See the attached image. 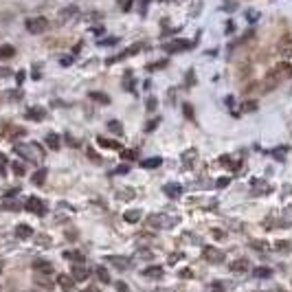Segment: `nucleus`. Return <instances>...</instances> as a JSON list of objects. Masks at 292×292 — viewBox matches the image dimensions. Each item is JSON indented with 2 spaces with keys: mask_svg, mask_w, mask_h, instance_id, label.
I'll return each mask as SVG.
<instances>
[{
  "mask_svg": "<svg viewBox=\"0 0 292 292\" xmlns=\"http://www.w3.org/2000/svg\"><path fill=\"white\" fill-rule=\"evenodd\" d=\"M136 156H139L136 150H121V158H125V161H134Z\"/></svg>",
  "mask_w": 292,
  "mask_h": 292,
  "instance_id": "nucleus-39",
  "label": "nucleus"
},
{
  "mask_svg": "<svg viewBox=\"0 0 292 292\" xmlns=\"http://www.w3.org/2000/svg\"><path fill=\"white\" fill-rule=\"evenodd\" d=\"M2 77H11V68H7V66H0V79Z\"/></svg>",
  "mask_w": 292,
  "mask_h": 292,
  "instance_id": "nucleus-55",
  "label": "nucleus"
},
{
  "mask_svg": "<svg viewBox=\"0 0 292 292\" xmlns=\"http://www.w3.org/2000/svg\"><path fill=\"white\" fill-rule=\"evenodd\" d=\"M196 156H198V150H194V147H189V150H187V152L183 154V163H185V167H194Z\"/></svg>",
  "mask_w": 292,
  "mask_h": 292,
  "instance_id": "nucleus-25",
  "label": "nucleus"
},
{
  "mask_svg": "<svg viewBox=\"0 0 292 292\" xmlns=\"http://www.w3.org/2000/svg\"><path fill=\"white\" fill-rule=\"evenodd\" d=\"M253 275H255L257 279H271V277H273V268H268V266H257L255 271H253Z\"/></svg>",
  "mask_w": 292,
  "mask_h": 292,
  "instance_id": "nucleus-26",
  "label": "nucleus"
},
{
  "mask_svg": "<svg viewBox=\"0 0 292 292\" xmlns=\"http://www.w3.org/2000/svg\"><path fill=\"white\" fill-rule=\"evenodd\" d=\"M229 183H231V178H218L216 187H218V189H224V187H229Z\"/></svg>",
  "mask_w": 292,
  "mask_h": 292,
  "instance_id": "nucleus-49",
  "label": "nucleus"
},
{
  "mask_svg": "<svg viewBox=\"0 0 292 292\" xmlns=\"http://www.w3.org/2000/svg\"><path fill=\"white\" fill-rule=\"evenodd\" d=\"M106 262H108V264H112L114 268H119V271H123V273L132 268V262L128 260V257H121V255H108V257H106Z\"/></svg>",
  "mask_w": 292,
  "mask_h": 292,
  "instance_id": "nucleus-8",
  "label": "nucleus"
},
{
  "mask_svg": "<svg viewBox=\"0 0 292 292\" xmlns=\"http://www.w3.org/2000/svg\"><path fill=\"white\" fill-rule=\"evenodd\" d=\"M183 110H185V117L194 119V108H191V103H185V106H183Z\"/></svg>",
  "mask_w": 292,
  "mask_h": 292,
  "instance_id": "nucleus-50",
  "label": "nucleus"
},
{
  "mask_svg": "<svg viewBox=\"0 0 292 292\" xmlns=\"http://www.w3.org/2000/svg\"><path fill=\"white\" fill-rule=\"evenodd\" d=\"M158 123H161V119H158V117H156V119H152V121H150V123H147V125H145V132H154V130H156V128H158Z\"/></svg>",
  "mask_w": 292,
  "mask_h": 292,
  "instance_id": "nucleus-44",
  "label": "nucleus"
},
{
  "mask_svg": "<svg viewBox=\"0 0 292 292\" xmlns=\"http://www.w3.org/2000/svg\"><path fill=\"white\" fill-rule=\"evenodd\" d=\"M33 271H37L42 275H51L53 273V264L46 262V260H35L33 262Z\"/></svg>",
  "mask_w": 292,
  "mask_h": 292,
  "instance_id": "nucleus-17",
  "label": "nucleus"
},
{
  "mask_svg": "<svg viewBox=\"0 0 292 292\" xmlns=\"http://www.w3.org/2000/svg\"><path fill=\"white\" fill-rule=\"evenodd\" d=\"M194 44L187 42V40H174L169 44H165V51L167 53H180V51H187V48H191Z\"/></svg>",
  "mask_w": 292,
  "mask_h": 292,
  "instance_id": "nucleus-10",
  "label": "nucleus"
},
{
  "mask_svg": "<svg viewBox=\"0 0 292 292\" xmlns=\"http://www.w3.org/2000/svg\"><path fill=\"white\" fill-rule=\"evenodd\" d=\"M44 143H46V147L48 150H53V152H57L59 147H62V139H59V134H55V132H48Z\"/></svg>",
  "mask_w": 292,
  "mask_h": 292,
  "instance_id": "nucleus-14",
  "label": "nucleus"
},
{
  "mask_svg": "<svg viewBox=\"0 0 292 292\" xmlns=\"http://www.w3.org/2000/svg\"><path fill=\"white\" fill-rule=\"evenodd\" d=\"M114 288H117V292H130V288H128V284H125V282H117Z\"/></svg>",
  "mask_w": 292,
  "mask_h": 292,
  "instance_id": "nucleus-52",
  "label": "nucleus"
},
{
  "mask_svg": "<svg viewBox=\"0 0 292 292\" xmlns=\"http://www.w3.org/2000/svg\"><path fill=\"white\" fill-rule=\"evenodd\" d=\"M249 246H251V249H253V251H260V253H262V255H266V253H268V251H271V249H273V246H271V244H266V242H262V240H253V242H251V244H249Z\"/></svg>",
  "mask_w": 292,
  "mask_h": 292,
  "instance_id": "nucleus-24",
  "label": "nucleus"
},
{
  "mask_svg": "<svg viewBox=\"0 0 292 292\" xmlns=\"http://www.w3.org/2000/svg\"><path fill=\"white\" fill-rule=\"evenodd\" d=\"M2 209H4V211H18L20 205H18V202H13V200H11V198H4Z\"/></svg>",
  "mask_w": 292,
  "mask_h": 292,
  "instance_id": "nucleus-35",
  "label": "nucleus"
},
{
  "mask_svg": "<svg viewBox=\"0 0 292 292\" xmlns=\"http://www.w3.org/2000/svg\"><path fill=\"white\" fill-rule=\"evenodd\" d=\"M86 154H88V158H90V161H95V163H101V156H99V154L92 150V147H86Z\"/></svg>",
  "mask_w": 292,
  "mask_h": 292,
  "instance_id": "nucleus-42",
  "label": "nucleus"
},
{
  "mask_svg": "<svg viewBox=\"0 0 292 292\" xmlns=\"http://www.w3.org/2000/svg\"><path fill=\"white\" fill-rule=\"evenodd\" d=\"M207 292H227V286H224V282H211Z\"/></svg>",
  "mask_w": 292,
  "mask_h": 292,
  "instance_id": "nucleus-34",
  "label": "nucleus"
},
{
  "mask_svg": "<svg viewBox=\"0 0 292 292\" xmlns=\"http://www.w3.org/2000/svg\"><path fill=\"white\" fill-rule=\"evenodd\" d=\"M73 62H75V57H73V55H66V57L59 59V64H62V66H70Z\"/></svg>",
  "mask_w": 292,
  "mask_h": 292,
  "instance_id": "nucleus-51",
  "label": "nucleus"
},
{
  "mask_svg": "<svg viewBox=\"0 0 292 292\" xmlns=\"http://www.w3.org/2000/svg\"><path fill=\"white\" fill-rule=\"evenodd\" d=\"M2 271H4V262L0 260V273H2Z\"/></svg>",
  "mask_w": 292,
  "mask_h": 292,
  "instance_id": "nucleus-61",
  "label": "nucleus"
},
{
  "mask_svg": "<svg viewBox=\"0 0 292 292\" xmlns=\"http://www.w3.org/2000/svg\"><path fill=\"white\" fill-rule=\"evenodd\" d=\"M62 257H64V260H68V262H73V264L84 262V253H81V251H64Z\"/></svg>",
  "mask_w": 292,
  "mask_h": 292,
  "instance_id": "nucleus-22",
  "label": "nucleus"
},
{
  "mask_svg": "<svg viewBox=\"0 0 292 292\" xmlns=\"http://www.w3.org/2000/svg\"><path fill=\"white\" fill-rule=\"evenodd\" d=\"M178 222H180V218L167 216V213H154V216L147 218V224L154 229H174Z\"/></svg>",
  "mask_w": 292,
  "mask_h": 292,
  "instance_id": "nucleus-2",
  "label": "nucleus"
},
{
  "mask_svg": "<svg viewBox=\"0 0 292 292\" xmlns=\"http://www.w3.org/2000/svg\"><path fill=\"white\" fill-rule=\"evenodd\" d=\"M64 139H66V143H68V145H73V147H79V143H77V141H75V139H73V136H70V134H66Z\"/></svg>",
  "mask_w": 292,
  "mask_h": 292,
  "instance_id": "nucleus-56",
  "label": "nucleus"
},
{
  "mask_svg": "<svg viewBox=\"0 0 292 292\" xmlns=\"http://www.w3.org/2000/svg\"><path fill=\"white\" fill-rule=\"evenodd\" d=\"M88 97H90L92 101H97V103H103V106H108V103H110V97L106 95V92H97V90H92V92H88Z\"/></svg>",
  "mask_w": 292,
  "mask_h": 292,
  "instance_id": "nucleus-27",
  "label": "nucleus"
},
{
  "mask_svg": "<svg viewBox=\"0 0 292 292\" xmlns=\"http://www.w3.org/2000/svg\"><path fill=\"white\" fill-rule=\"evenodd\" d=\"M202 257H205L209 264H222L224 262V253L218 251L216 246H205V251H202Z\"/></svg>",
  "mask_w": 292,
  "mask_h": 292,
  "instance_id": "nucleus-6",
  "label": "nucleus"
},
{
  "mask_svg": "<svg viewBox=\"0 0 292 292\" xmlns=\"http://www.w3.org/2000/svg\"><path fill=\"white\" fill-rule=\"evenodd\" d=\"M70 277L75 279V282H86L88 277H90V271L84 266V262H79V264H73V268H70Z\"/></svg>",
  "mask_w": 292,
  "mask_h": 292,
  "instance_id": "nucleus-9",
  "label": "nucleus"
},
{
  "mask_svg": "<svg viewBox=\"0 0 292 292\" xmlns=\"http://www.w3.org/2000/svg\"><path fill=\"white\" fill-rule=\"evenodd\" d=\"M244 15H246V20H249L251 24H255V22L260 20V11H255V9H246Z\"/></svg>",
  "mask_w": 292,
  "mask_h": 292,
  "instance_id": "nucleus-36",
  "label": "nucleus"
},
{
  "mask_svg": "<svg viewBox=\"0 0 292 292\" xmlns=\"http://www.w3.org/2000/svg\"><path fill=\"white\" fill-rule=\"evenodd\" d=\"M163 66H167V59H161V62H154L147 66V70H156V68H163Z\"/></svg>",
  "mask_w": 292,
  "mask_h": 292,
  "instance_id": "nucleus-48",
  "label": "nucleus"
},
{
  "mask_svg": "<svg viewBox=\"0 0 292 292\" xmlns=\"http://www.w3.org/2000/svg\"><path fill=\"white\" fill-rule=\"evenodd\" d=\"M143 277H147V279H163L165 277V271H163V266H147L145 271H143Z\"/></svg>",
  "mask_w": 292,
  "mask_h": 292,
  "instance_id": "nucleus-13",
  "label": "nucleus"
},
{
  "mask_svg": "<svg viewBox=\"0 0 292 292\" xmlns=\"http://www.w3.org/2000/svg\"><path fill=\"white\" fill-rule=\"evenodd\" d=\"M117 4H119L121 11H125V13H128V11L134 7V0H117Z\"/></svg>",
  "mask_w": 292,
  "mask_h": 292,
  "instance_id": "nucleus-37",
  "label": "nucleus"
},
{
  "mask_svg": "<svg viewBox=\"0 0 292 292\" xmlns=\"http://www.w3.org/2000/svg\"><path fill=\"white\" fill-rule=\"evenodd\" d=\"M97 143H99V145H101V147H108V150H117V152H121V150H123V145H121L119 141H112V139H103V136H99V139H97Z\"/></svg>",
  "mask_w": 292,
  "mask_h": 292,
  "instance_id": "nucleus-19",
  "label": "nucleus"
},
{
  "mask_svg": "<svg viewBox=\"0 0 292 292\" xmlns=\"http://www.w3.org/2000/svg\"><path fill=\"white\" fill-rule=\"evenodd\" d=\"M81 292H101V290H99V286H92V288H86V290H81Z\"/></svg>",
  "mask_w": 292,
  "mask_h": 292,
  "instance_id": "nucleus-60",
  "label": "nucleus"
},
{
  "mask_svg": "<svg viewBox=\"0 0 292 292\" xmlns=\"http://www.w3.org/2000/svg\"><path fill=\"white\" fill-rule=\"evenodd\" d=\"M286 152H288V147H279V150L273 152V154H275V158H277V161H284V158H286Z\"/></svg>",
  "mask_w": 292,
  "mask_h": 292,
  "instance_id": "nucleus-45",
  "label": "nucleus"
},
{
  "mask_svg": "<svg viewBox=\"0 0 292 292\" xmlns=\"http://www.w3.org/2000/svg\"><path fill=\"white\" fill-rule=\"evenodd\" d=\"M31 235H33V229L29 224H18V227H15V238L18 240H29Z\"/></svg>",
  "mask_w": 292,
  "mask_h": 292,
  "instance_id": "nucleus-18",
  "label": "nucleus"
},
{
  "mask_svg": "<svg viewBox=\"0 0 292 292\" xmlns=\"http://www.w3.org/2000/svg\"><path fill=\"white\" fill-rule=\"evenodd\" d=\"M128 172H130V167H128V165H121V167H117L112 174H119V176H121V174H128Z\"/></svg>",
  "mask_w": 292,
  "mask_h": 292,
  "instance_id": "nucleus-54",
  "label": "nucleus"
},
{
  "mask_svg": "<svg viewBox=\"0 0 292 292\" xmlns=\"http://www.w3.org/2000/svg\"><path fill=\"white\" fill-rule=\"evenodd\" d=\"M163 191H165V196H167V198L178 200V198L183 196V185H180V183H167L163 187Z\"/></svg>",
  "mask_w": 292,
  "mask_h": 292,
  "instance_id": "nucleus-11",
  "label": "nucleus"
},
{
  "mask_svg": "<svg viewBox=\"0 0 292 292\" xmlns=\"http://www.w3.org/2000/svg\"><path fill=\"white\" fill-rule=\"evenodd\" d=\"M275 292H288V290H286V288H277V290H275Z\"/></svg>",
  "mask_w": 292,
  "mask_h": 292,
  "instance_id": "nucleus-62",
  "label": "nucleus"
},
{
  "mask_svg": "<svg viewBox=\"0 0 292 292\" xmlns=\"http://www.w3.org/2000/svg\"><path fill=\"white\" fill-rule=\"evenodd\" d=\"M145 108L150 110V112H154V110L158 108V99L156 97H150V99H147V103H145Z\"/></svg>",
  "mask_w": 292,
  "mask_h": 292,
  "instance_id": "nucleus-43",
  "label": "nucleus"
},
{
  "mask_svg": "<svg viewBox=\"0 0 292 292\" xmlns=\"http://www.w3.org/2000/svg\"><path fill=\"white\" fill-rule=\"evenodd\" d=\"M154 253H150V251H141V255L139 257H143V260H147V257H152Z\"/></svg>",
  "mask_w": 292,
  "mask_h": 292,
  "instance_id": "nucleus-59",
  "label": "nucleus"
},
{
  "mask_svg": "<svg viewBox=\"0 0 292 292\" xmlns=\"http://www.w3.org/2000/svg\"><path fill=\"white\" fill-rule=\"evenodd\" d=\"M117 42H119L117 35H112V37H99V40H97V46H114Z\"/></svg>",
  "mask_w": 292,
  "mask_h": 292,
  "instance_id": "nucleus-32",
  "label": "nucleus"
},
{
  "mask_svg": "<svg viewBox=\"0 0 292 292\" xmlns=\"http://www.w3.org/2000/svg\"><path fill=\"white\" fill-rule=\"evenodd\" d=\"M13 55H15V48L11 44H2L0 46V59H11Z\"/></svg>",
  "mask_w": 292,
  "mask_h": 292,
  "instance_id": "nucleus-28",
  "label": "nucleus"
},
{
  "mask_svg": "<svg viewBox=\"0 0 292 292\" xmlns=\"http://www.w3.org/2000/svg\"><path fill=\"white\" fill-rule=\"evenodd\" d=\"M18 191H20L18 187H15V189H9L7 194H4V198H13V196H18Z\"/></svg>",
  "mask_w": 292,
  "mask_h": 292,
  "instance_id": "nucleus-57",
  "label": "nucleus"
},
{
  "mask_svg": "<svg viewBox=\"0 0 292 292\" xmlns=\"http://www.w3.org/2000/svg\"><path fill=\"white\" fill-rule=\"evenodd\" d=\"M183 253H174V255H169L167 257V264H176V262H180V260H183Z\"/></svg>",
  "mask_w": 292,
  "mask_h": 292,
  "instance_id": "nucleus-47",
  "label": "nucleus"
},
{
  "mask_svg": "<svg viewBox=\"0 0 292 292\" xmlns=\"http://www.w3.org/2000/svg\"><path fill=\"white\" fill-rule=\"evenodd\" d=\"M211 235H213L216 240H224V238H227V233H224L222 229H211Z\"/></svg>",
  "mask_w": 292,
  "mask_h": 292,
  "instance_id": "nucleus-46",
  "label": "nucleus"
},
{
  "mask_svg": "<svg viewBox=\"0 0 292 292\" xmlns=\"http://www.w3.org/2000/svg\"><path fill=\"white\" fill-rule=\"evenodd\" d=\"M178 275H180V277H183V279H191V277H194V273H191V268H185V271H180Z\"/></svg>",
  "mask_w": 292,
  "mask_h": 292,
  "instance_id": "nucleus-53",
  "label": "nucleus"
},
{
  "mask_svg": "<svg viewBox=\"0 0 292 292\" xmlns=\"http://www.w3.org/2000/svg\"><path fill=\"white\" fill-rule=\"evenodd\" d=\"M7 156L4 154H0V176H7Z\"/></svg>",
  "mask_w": 292,
  "mask_h": 292,
  "instance_id": "nucleus-41",
  "label": "nucleus"
},
{
  "mask_svg": "<svg viewBox=\"0 0 292 292\" xmlns=\"http://www.w3.org/2000/svg\"><path fill=\"white\" fill-rule=\"evenodd\" d=\"M29 121H42L44 117H46V110L44 108H40V106H33V108H29L26 110V114H24Z\"/></svg>",
  "mask_w": 292,
  "mask_h": 292,
  "instance_id": "nucleus-16",
  "label": "nucleus"
},
{
  "mask_svg": "<svg viewBox=\"0 0 292 292\" xmlns=\"http://www.w3.org/2000/svg\"><path fill=\"white\" fill-rule=\"evenodd\" d=\"M257 108H260L257 106V101H244L242 103V112H255Z\"/></svg>",
  "mask_w": 292,
  "mask_h": 292,
  "instance_id": "nucleus-38",
  "label": "nucleus"
},
{
  "mask_svg": "<svg viewBox=\"0 0 292 292\" xmlns=\"http://www.w3.org/2000/svg\"><path fill=\"white\" fill-rule=\"evenodd\" d=\"M150 2H152V0H141V13H145V7H147Z\"/></svg>",
  "mask_w": 292,
  "mask_h": 292,
  "instance_id": "nucleus-58",
  "label": "nucleus"
},
{
  "mask_svg": "<svg viewBox=\"0 0 292 292\" xmlns=\"http://www.w3.org/2000/svg\"><path fill=\"white\" fill-rule=\"evenodd\" d=\"M46 176H48V169H46V167H40L35 174L31 176V183H33V185H37V187H42V185H44V180H46Z\"/></svg>",
  "mask_w": 292,
  "mask_h": 292,
  "instance_id": "nucleus-20",
  "label": "nucleus"
},
{
  "mask_svg": "<svg viewBox=\"0 0 292 292\" xmlns=\"http://www.w3.org/2000/svg\"><path fill=\"white\" fill-rule=\"evenodd\" d=\"M57 284L62 286V288H73V286H75V279L70 277V275H59V277H57Z\"/></svg>",
  "mask_w": 292,
  "mask_h": 292,
  "instance_id": "nucleus-30",
  "label": "nucleus"
},
{
  "mask_svg": "<svg viewBox=\"0 0 292 292\" xmlns=\"http://www.w3.org/2000/svg\"><path fill=\"white\" fill-rule=\"evenodd\" d=\"M161 165H163L161 156H152V158H145V161L141 163V167L143 169H156V167H161Z\"/></svg>",
  "mask_w": 292,
  "mask_h": 292,
  "instance_id": "nucleus-23",
  "label": "nucleus"
},
{
  "mask_svg": "<svg viewBox=\"0 0 292 292\" xmlns=\"http://www.w3.org/2000/svg\"><path fill=\"white\" fill-rule=\"evenodd\" d=\"M275 251L292 253V240H277V242H275Z\"/></svg>",
  "mask_w": 292,
  "mask_h": 292,
  "instance_id": "nucleus-29",
  "label": "nucleus"
},
{
  "mask_svg": "<svg viewBox=\"0 0 292 292\" xmlns=\"http://www.w3.org/2000/svg\"><path fill=\"white\" fill-rule=\"evenodd\" d=\"M24 209L29 213H35V216H46V205H44V200L42 198H37V196H29L26 198V202H24Z\"/></svg>",
  "mask_w": 292,
  "mask_h": 292,
  "instance_id": "nucleus-5",
  "label": "nucleus"
},
{
  "mask_svg": "<svg viewBox=\"0 0 292 292\" xmlns=\"http://www.w3.org/2000/svg\"><path fill=\"white\" fill-rule=\"evenodd\" d=\"M77 13H79V7H77V4H68V7L59 9V20H62V22H68L70 18H75Z\"/></svg>",
  "mask_w": 292,
  "mask_h": 292,
  "instance_id": "nucleus-15",
  "label": "nucleus"
},
{
  "mask_svg": "<svg viewBox=\"0 0 292 292\" xmlns=\"http://www.w3.org/2000/svg\"><path fill=\"white\" fill-rule=\"evenodd\" d=\"M95 275L99 277V282H101V284H110V275H108V271L103 266H97L95 268Z\"/></svg>",
  "mask_w": 292,
  "mask_h": 292,
  "instance_id": "nucleus-31",
  "label": "nucleus"
},
{
  "mask_svg": "<svg viewBox=\"0 0 292 292\" xmlns=\"http://www.w3.org/2000/svg\"><path fill=\"white\" fill-rule=\"evenodd\" d=\"M24 29L31 33V35H40L48 29V20L44 15H33V18H26L24 22Z\"/></svg>",
  "mask_w": 292,
  "mask_h": 292,
  "instance_id": "nucleus-4",
  "label": "nucleus"
},
{
  "mask_svg": "<svg viewBox=\"0 0 292 292\" xmlns=\"http://www.w3.org/2000/svg\"><path fill=\"white\" fill-rule=\"evenodd\" d=\"M290 75H292V66L290 64H279L277 68H273L271 73H268V77H266V88H273V86L282 84V81L288 79Z\"/></svg>",
  "mask_w": 292,
  "mask_h": 292,
  "instance_id": "nucleus-1",
  "label": "nucleus"
},
{
  "mask_svg": "<svg viewBox=\"0 0 292 292\" xmlns=\"http://www.w3.org/2000/svg\"><path fill=\"white\" fill-rule=\"evenodd\" d=\"M231 271H233V273H249L251 271V262L249 260H246V257H242V260H235V262H231Z\"/></svg>",
  "mask_w": 292,
  "mask_h": 292,
  "instance_id": "nucleus-12",
  "label": "nucleus"
},
{
  "mask_svg": "<svg viewBox=\"0 0 292 292\" xmlns=\"http://www.w3.org/2000/svg\"><path fill=\"white\" fill-rule=\"evenodd\" d=\"M141 218H143V211H141V209H130V211L123 213V220H125V222H130V224L139 222Z\"/></svg>",
  "mask_w": 292,
  "mask_h": 292,
  "instance_id": "nucleus-21",
  "label": "nucleus"
},
{
  "mask_svg": "<svg viewBox=\"0 0 292 292\" xmlns=\"http://www.w3.org/2000/svg\"><path fill=\"white\" fill-rule=\"evenodd\" d=\"M15 152H18L20 156H24L26 161H37V163H40L44 156L42 147L37 145V143H31V145H15Z\"/></svg>",
  "mask_w": 292,
  "mask_h": 292,
  "instance_id": "nucleus-3",
  "label": "nucleus"
},
{
  "mask_svg": "<svg viewBox=\"0 0 292 292\" xmlns=\"http://www.w3.org/2000/svg\"><path fill=\"white\" fill-rule=\"evenodd\" d=\"M11 169H13L15 176H24L26 174V167L22 163H11Z\"/></svg>",
  "mask_w": 292,
  "mask_h": 292,
  "instance_id": "nucleus-40",
  "label": "nucleus"
},
{
  "mask_svg": "<svg viewBox=\"0 0 292 292\" xmlns=\"http://www.w3.org/2000/svg\"><path fill=\"white\" fill-rule=\"evenodd\" d=\"M251 189H253V196H268L273 191V187L262 178H253L251 180Z\"/></svg>",
  "mask_w": 292,
  "mask_h": 292,
  "instance_id": "nucleus-7",
  "label": "nucleus"
},
{
  "mask_svg": "<svg viewBox=\"0 0 292 292\" xmlns=\"http://www.w3.org/2000/svg\"><path fill=\"white\" fill-rule=\"evenodd\" d=\"M108 130L110 132H114V134H123V123L121 121H108Z\"/></svg>",
  "mask_w": 292,
  "mask_h": 292,
  "instance_id": "nucleus-33",
  "label": "nucleus"
}]
</instances>
